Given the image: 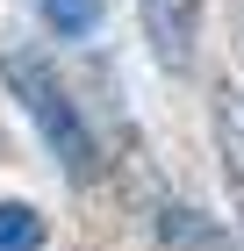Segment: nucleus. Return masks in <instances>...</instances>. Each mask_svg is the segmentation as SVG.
<instances>
[{"label":"nucleus","instance_id":"obj_1","mask_svg":"<svg viewBox=\"0 0 244 251\" xmlns=\"http://www.w3.org/2000/svg\"><path fill=\"white\" fill-rule=\"evenodd\" d=\"M7 86H15V100L29 108V122L43 129V144L65 158V173H72V179H94L101 173L94 129L79 122V108H72V94L57 86V72L43 58H29V50H15V58H7Z\"/></svg>","mask_w":244,"mask_h":251},{"label":"nucleus","instance_id":"obj_2","mask_svg":"<svg viewBox=\"0 0 244 251\" xmlns=\"http://www.w3.org/2000/svg\"><path fill=\"white\" fill-rule=\"evenodd\" d=\"M144 36L172 72H187L201 43V0H144Z\"/></svg>","mask_w":244,"mask_h":251},{"label":"nucleus","instance_id":"obj_3","mask_svg":"<svg viewBox=\"0 0 244 251\" xmlns=\"http://www.w3.org/2000/svg\"><path fill=\"white\" fill-rule=\"evenodd\" d=\"M216 129H223V173H230V194H237V215H244V108H230V94H223Z\"/></svg>","mask_w":244,"mask_h":251},{"label":"nucleus","instance_id":"obj_4","mask_svg":"<svg viewBox=\"0 0 244 251\" xmlns=\"http://www.w3.org/2000/svg\"><path fill=\"white\" fill-rule=\"evenodd\" d=\"M36 244H43V223H36V208L7 201V208H0V251H36Z\"/></svg>","mask_w":244,"mask_h":251},{"label":"nucleus","instance_id":"obj_5","mask_svg":"<svg viewBox=\"0 0 244 251\" xmlns=\"http://www.w3.org/2000/svg\"><path fill=\"white\" fill-rule=\"evenodd\" d=\"M43 22H51L57 36H86L101 22V0H43Z\"/></svg>","mask_w":244,"mask_h":251}]
</instances>
